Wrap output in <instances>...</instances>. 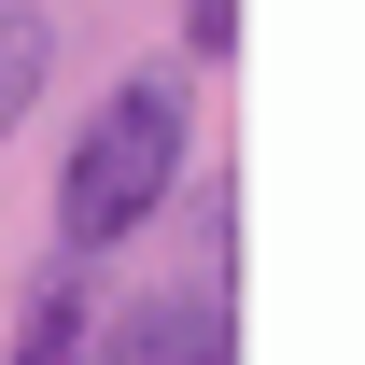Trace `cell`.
<instances>
[{
	"label": "cell",
	"instance_id": "cell-1",
	"mask_svg": "<svg viewBox=\"0 0 365 365\" xmlns=\"http://www.w3.org/2000/svg\"><path fill=\"white\" fill-rule=\"evenodd\" d=\"M169 182H182V71H127V85L85 113L71 169H56V239H71V267L113 253V239H140L169 211Z\"/></svg>",
	"mask_w": 365,
	"mask_h": 365
},
{
	"label": "cell",
	"instance_id": "cell-2",
	"mask_svg": "<svg viewBox=\"0 0 365 365\" xmlns=\"http://www.w3.org/2000/svg\"><path fill=\"white\" fill-rule=\"evenodd\" d=\"M98 365H239V337H225V295H197V281L140 295V309L98 337Z\"/></svg>",
	"mask_w": 365,
	"mask_h": 365
},
{
	"label": "cell",
	"instance_id": "cell-3",
	"mask_svg": "<svg viewBox=\"0 0 365 365\" xmlns=\"http://www.w3.org/2000/svg\"><path fill=\"white\" fill-rule=\"evenodd\" d=\"M43 71H56V14H43V0H0V140L29 127Z\"/></svg>",
	"mask_w": 365,
	"mask_h": 365
},
{
	"label": "cell",
	"instance_id": "cell-4",
	"mask_svg": "<svg viewBox=\"0 0 365 365\" xmlns=\"http://www.w3.org/2000/svg\"><path fill=\"white\" fill-rule=\"evenodd\" d=\"M14 365H98V323H85V281H71V267L29 295V323H14Z\"/></svg>",
	"mask_w": 365,
	"mask_h": 365
},
{
	"label": "cell",
	"instance_id": "cell-5",
	"mask_svg": "<svg viewBox=\"0 0 365 365\" xmlns=\"http://www.w3.org/2000/svg\"><path fill=\"white\" fill-rule=\"evenodd\" d=\"M182 43H197V56H239V0H182Z\"/></svg>",
	"mask_w": 365,
	"mask_h": 365
}]
</instances>
